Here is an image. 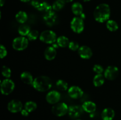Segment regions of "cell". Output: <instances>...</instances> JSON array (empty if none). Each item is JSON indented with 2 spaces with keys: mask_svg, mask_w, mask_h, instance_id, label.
<instances>
[{
  "mask_svg": "<svg viewBox=\"0 0 121 120\" xmlns=\"http://www.w3.org/2000/svg\"><path fill=\"white\" fill-rule=\"evenodd\" d=\"M95 19L98 22L103 23L109 20L111 16V8L107 4H100L95 9L93 12Z\"/></svg>",
  "mask_w": 121,
  "mask_h": 120,
  "instance_id": "cell-1",
  "label": "cell"
},
{
  "mask_svg": "<svg viewBox=\"0 0 121 120\" xmlns=\"http://www.w3.org/2000/svg\"><path fill=\"white\" fill-rule=\"evenodd\" d=\"M32 85L38 91L46 92L52 88V82L49 77L41 75L34 79Z\"/></svg>",
  "mask_w": 121,
  "mask_h": 120,
  "instance_id": "cell-2",
  "label": "cell"
},
{
  "mask_svg": "<svg viewBox=\"0 0 121 120\" xmlns=\"http://www.w3.org/2000/svg\"><path fill=\"white\" fill-rule=\"evenodd\" d=\"M31 5L33 7L44 14L53 10L52 6L47 2L43 0H32Z\"/></svg>",
  "mask_w": 121,
  "mask_h": 120,
  "instance_id": "cell-3",
  "label": "cell"
},
{
  "mask_svg": "<svg viewBox=\"0 0 121 120\" xmlns=\"http://www.w3.org/2000/svg\"><path fill=\"white\" fill-rule=\"evenodd\" d=\"M40 40L46 44H53L57 41L56 34L52 30H45L40 35Z\"/></svg>",
  "mask_w": 121,
  "mask_h": 120,
  "instance_id": "cell-4",
  "label": "cell"
},
{
  "mask_svg": "<svg viewBox=\"0 0 121 120\" xmlns=\"http://www.w3.org/2000/svg\"><path fill=\"white\" fill-rule=\"evenodd\" d=\"M69 107L65 102H59L53 105L52 111L54 115L57 116H63L68 113Z\"/></svg>",
  "mask_w": 121,
  "mask_h": 120,
  "instance_id": "cell-5",
  "label": "cell"
},
{
  "mask_svg": "<svg viewBox=\"0 0 121 120\" xmlns=\"http://www.w3.org/2000/svg\"><path fill=\"white\" fill-rule=\"evenodd\" d=\"M28 45V39L24 36H18L13 40V47L17 51H22L27 48Z\"/></svg>",
  "mask_w": 121,
  "mask_h": 120,
  "instance_id": "cell-6",
  "label": "cell"
},
{
  "mask_svg": "<svg viewBox=\"0 0 121 120\" xmlns=\"http://www.w3.org/2000/svg\"><path fill=\"white\" fill-rule=\"evenodd\" d=\"M15 88V84L9 78H6L1 82V91L3 95H7L10 94Z\"/></svg>",
  "mask_w": 121,
  "mask_h": 120,
  "instance_id": "cell-7",
  "label": "cell"
},
{
  "mask_svg": "<svg viewBox=\"0 0 121 120\" xmlns=\"http://www.w3.org/2000/svg\"><path fill=\"white\" fill-rule=\"evenodd\" d=\"M70 27L74 32L80 34L84 29V21L80 16H75L70 22Z\"/></svg>",
  "mask_w": 121,
  "mask_h": 120,
  "instance_id": "cell-8",
  "label": "cell"
},
{
  "mask_svg": "<svg viewBox=\"0 0 121 120\" xmlns=\"http://www.w3.org/2000/svg\"><path fill=\"white\" fill-rule=\"evenodd\" d=\"M119 75V69L115 66H109L104 71V76L108 80H114Z\"/></svg>",
  "mask_w": 121,
  "mask_h": 120,
  "instance_id": "cell-9",
  "label": "cell"
},
{
  "mask_svg": "<svg viewBox=\"0 0 121 120\" xmlns=\"http://www.w3.org/2000/svg\"><path fill=\"white\" fill-rule=\"evenodd\" d=\"M83 111L82 106L74 105L69 107L68 114L71 118L76 119L82 115Z\"/></svg>",
  "mask_w": 121,
  "mask_h": 120,
  "instance_id": "cell-10",
  "label": "cell"
},
{
  "mask_svg": "<svg viewBox=\"0 0 121 120\" xmlns=\"http://www.w3.org/2000/svg\"><path fill=\"white\" fill-rule=\"evenodd\" d=\"M23 105L22 102L18 100H13L9 101L7 105L8 111L12 113H17L21 112L22 109Z\"/></svg>",
  "mask_w": 121,
  "mask_h": 120,
  "instance_id": "cell-11",
  "label": "cell"
},
{
  "mask_svg": "<svg viewBox=\"0 0 121 120\" xmlns=\"http://www.w3.org/2000/svg\"><path fill=\"white\" fill-rule=\"evenodd\" d=\"M57 20V16L54 11L53 10L46 13L43 16L44 22L46 25L50 27L55 24Z\"/></svg>",
  "mask_w": 121,
  "mask_h": 120,
  "instance_id": "cell-12",
  "label": "cell"
},
{
  "mask_svg": "<svg viewBox=\"0 0 121 120\" xmlns=\"http://www.w3.org/2000/svg\"><path fill=\"white\" fill-rule=\"evenodd\" d=\"M60 98H61V95L60 92L55 90L52 91L47 93L46 98V101L50 104H56L58 103L60 100Z\"/></svg>",
  "mask_w": 121,
  "mask_h": 120,
  "instance_id": "cell-13",
  "label": "cell"
},
{
  "mask_svg": "<svg viewBox=\"0 0 121 120\" xmlns=\"http://www.w3.org/2000/svg\"><path fill=\"white\" fill-rule=\"evenodd\" d=\"M68 94L70 97L73 99H79L83 95L82 89L78 86H72L68 89Z\"/></svg>",
  "mask_w": 121,
  "mask_h": 120,
  "instance_id": "cell-14",
  "label": "cell"
},
{
  "mask_svg": "<svg viewBox=\"0 0 121 120\" xmlns=\"http://www.w3.org/2000/svg\"><path fill=\"white\" fill-rule=\"evenodd\" d=\"M79 55L83 59H89L92 57L93 52L90 47L86 45H82L78 49Z\"/></svg>",
  "mask_w": 121,
  "mask_h": 120,
  "instance_id": "cell-15",
  "label": "cell"
},
{
  "mask_svg": "<svg viewBox=\"0 0 121 120\" xmlns=\"http://www.w3.org/2000/svg\"><path fill=\"white\" fill-rule=\"evenodd\" d=\"M115 111L111 108H106L102 111L101 117L102 120H112L115 117Z\"/></svg>",
  "mask_w": 121,
  "mask_h": 120,
  "instance_id": "cell-16",
  "label": "cell"
},
{
  "mask_svg": "<svg viewBox=\"0 0 121 120\" xmlns=\"http://www.w3.org/2000/svg\"><path fill=\"white\" fill-rule=\"evenodd\" d=\"M82 106L84 111L87 113H90V114H92V113L95 112L96 109V105L92 101H85Z\"/></svg>",
  "mask_w": 121,
  "mask_h": 120,
  "instance_id": "cell-17",
  "label": "cell"
},
{
  "mask_svg": "<svg viewBox=\"0 0 121 120\" xmlns=\"http://www.w3.org/2000/svg\"><path fill=\"white\" fill-rule=\"evenodd\" d=\"M57 55V51L55 48L53 47H48L44 51L45 58L48 61L53 60Z\"/></svg>",
  "mask_w": 121,
  "mask_h": 120,
  "instance_id": "cell-18",
  "label": "cell"
},
{
  "mask_svg": "<svg viewBox=\"0 0 121 120\" xmlns=\"http://www.w3.org/2000/svg\"><path fill=\"white\" fill-rule=\"evenodd\" d=\"M20 78H21V81L26 84H32L34 81L33 75L28 71H24L21 73Z\"/></svg>",
  "mask_w": 121,
  "mask_h": 120,
  "instance_id": "cell-19",
  "label": "cell"
},
{
  "mask_svg": "<svg viewBox=\"0 0 121 120\" xmlns=\"http://www.w3.org/2000/svg\"><path fill=\"white\" fill-rule=\"evenodd\" d=\"M72 11L73 14L77 16H79L83 14V7L82 5L80 3V2H74L72 4Z\"/></svg>",
  "mask_w": 121,
  "mask_h": 120,
  "instance_id": "cell-20",
  "label": "cell"
},
{
  "mask_svg": "<svg viewBox=\"0 0 121 120\" xmlns=\"http://www.w3.org/2000/svg\"><path fill=\"white\" fill-rule=\"evenodd\" d=\"M57 44L58 46L61 48H66L69 47V45L70 41H69L68 38L65 36H60L57 39Z\"/></svg>",
  "mask_w": 121,
  "mask_h": 120,
  "instance_id": "cell-21",
  "label": "cell"
},
{
  "mask_svg": "<svg viewBox=\"0 0 121 120\" xmlns=\"http://www.w3.org/2000/svg\"><path fill=\"white\" fill-rule=\"evenodd\" d=\"M27 19H28V15H27V13L22 11L18 12L15 15V20L18 23L22 24L27 21Z\"/></svg>",
  "mask_w": 121,
  "mask_h": 120,
  "instance_id": "cell-22",
  "label": "cell"
},
{
  "mask_svg": "<svg viewBox=\"0 0 121 120\" xmlns=\"http://www.w3.org/2000/svg\"><path fill=\"white\" fill-rule=\"evenodd\" d=\"M105 76L103 74H96L93 78V85L96 87H100L105 82Z\"/></svg>",
  "mask_w": 121,
  "mask_h": 120,
  "instance_id": "cell-23",
  "label": "cell"
},
{
  "mask_svg": "<svg viewBox=\"0 0 121 120\" xmlns=\"http://www.w3.org/2000/svg\"><path fill=\"white\" fill-rule=\"evenodd\" d=\"M30 31L31 29L30 26L28 25L24 24L21 25L19 27L18 29V33L22 36H27L28 34L30 33Z\"/></svg>",
  "mask_w": 121,
  "mask_h": 120,
  "instance_id": "cell-24",
  "label": "cell"
},
{
  "mask_svg": "<svg viewBox=\"0 0 121 120\" xmlns=\"http://www.w3.org/2000/svg\"><path fill=\"white\" fill-rule=\"evenodd\" d=\"M106 27L111 32H115L117 31L119 28V25L118 23L114 20H108L106 21Z\"/></svg>",
  "mask_w": 121,
  "mask_h": 120,
  "instance_id": "cell-25",
  "label": "cell"
},
{
  "mask_svg": "<svg viewBox=\"0 0 121 120\" xmlns=\"http://www.w3.org/2000/svg\"><path fill=\"white\" fill-rule=\"evenodd\" d=\"M65 2L63 0H56L52 5L53 10L54 11H59L65 7Z\"/></svg>",
  "mask_w": 121,
  "mask_h": 120,
  "instance_id": "cell-26",
  "label": "cell"
},
{
  "mask_svg": "<svg viewBox=\"0 0 121 120\" xmlns=\"http://www.w3.org/2000/svg\"><path fill=\"white\" fill-rule=\"evenodd\" d=\"M37 107V105L34 101H28L24 105V109H26L29 112L34 111L36 109Z\"/></svg>",
  "mask_w": 121,
  "mask_h": 120,
  "instance_id": "cell-27",
  "label": "cell"
},
{
  "mask_svg": "<svg viewBox=\"0 0 121 120\" xmlns=\"http://www.w3.org/2000/svg\"><path fill=\"white\" fill-rule=\"evenodd\" d=\"M56 87L61 91H66L68 89V84L62 80H59L56 82Z\"/></svg>",
  "mask_w": 121,
  "mask_h": 120,
  "instance_id": "cell-28",
  "label": "cell"
},
{
  "mask_svg": "<svg viewBox=\"0 0 121 120\" xmlns=\"http://www.w3.org/2000/svg\"><path fill=\"white\" fill-rule=\"evenodd\" d=\"M39 36V31L35 29H33V30H31L29 34L27 35V38H28V40L30 41H34L36 40Z\"/></svg>",
  "mask_w": 121,
  "mask_h": 120,
  "instance_id": "cell-29",
  "label": "cell"
},
{
  "mask_svg": "<svg viewBox=\"0 0 121 120\" xmlns=\"http://www.w3.org/2000/svg\"><path fill=\"white\" fill-rule=\"evenodd\" d=\"M1 73H2V76H4L6 78H10L11 75V71L9 68H8L7 66H2V71H1Z\"/></svg>",
  "mask_w": 121,
  "mask_h": 120,
  "instance_id": "cell-30",
  "label": "cell"
},
{
  "mask_svg": "<svg viewBox=\"0 0 121 120\" xmlns=\"http://www.w3.org/2000/svg\"><path fill=\"white\" fill-rule=\"evenodd\" d=\"M69 48L70 49H71L73 51H75L78 50L80 48L79 47V45L76 41H70L69 43Z\"/></svg>",
  "mask_w": 121,
  "mask_h": 120,
  "instance_id": "cell-31",
  "label": "cell"
},
{
  "mask_svg": "<svg viewBox=\"0 0 121 120\" xmlns=\"http://www.w3.org/2000/svg\"><path fill=\"white\" fill-rule=\"evenodd\" d=\"M93 71L96 74H102L104 71V69L100 65L96 64L93 66Z\"/></svg>",
  "mask_w": 121,
  "mask_h": 120,
  "instance_id": "cell-32",
  "label": "cell"
},
{
  "mask_svg": "<svg viewBox=\"0 0 121 120\" xmlns=\"http://www.w3.org/2000/svg\"><path fill=\"white\" fill-rule=\"evenodd\" d=\"M7 51L5 47L3 45H1V47H0V56H1V58H4L7 56Z\"/></svg>",
  "mask_w": 121,
  "mask_h": 120,
  "instance_id": "cell-33",
  "label": "cell"
},
{
  "mask_svg": "<svg viewBox=\"0 0 121 120\" xmlns=\"http://www.w3.org/2000/svg\"><path fill=\"white\" fill-rule=\"evenodd\" d=\"M21 115H22V116H27L28 115H29V112L27 111V110H26V109H22V111H21Z\"/></svg>",
  "mask_w": 121,
  "mask_h": 120,
  "instance_id": "cell-34",
  "label": "cell"
},
{
  "mask_svg": "<svg viewBox=\"0 0 121 120\" xmlns=\"http://www.w3.org/2000/svg\"><path fill=\"white\" fill-rule=\"evenodd\" d=\"M5 0H0V5H1V7H2L5 4Z\"/></svg>",
  "mask_w": 121,
  "mask_h": 120,
  "instance_id": "cell-35",
  "label": "cell"
},
{
  "mask_svg": "<svg viewBox=\"0 0 121 120\" xmlns=\"http://www.w3.org/2000/svg\"><path fill=\"white\" fill-rule=\"evenodd\" d=\"M63 1L65 3H69V2H72L73 0H63Z\"/></svg>",
  "mask_w": 121,
  "mask_h": 120,
  "instance_id": "cell-36",
  "label": "cell"
},
{
  "mask_svg": "<svg viewBox=\"0 0 121 120\" xmlns=\"http://www.w3.org/2000/svg\"><path fill=\"white\" fill-rule=\"evenodd\" d=\"M20 1L22 2H29V1H30L31 0H20Z\"/></svg>",
  "mask_w": 121,
  "mask_h": 120,
  "instance_id": "cell-37",
  "label": "cell"
},
{
  "mask_svg": "<svg viewBox=\"0 0 121 120\" xmlns=\"http://www.w3.org/2000/svg\"><path fill=\"white\" fill-rule=\"evenodd\" d=\"M81 1H83V2H89V1H91V0H81Z\"/></svg>",
  "mask_w": 121,
  "mask_h": 120,
  "instance_id": "cell-38",
  "label": "cell"
},
{
  "mask_svg": "<svg viewBox=\"0 0 121 120\" xmlns=\"http://www.w3.org/2000/svg\"><path fill=\"white\" fill-rule=\"evenodd\" d=\"M79 120V119H77V120Z\"/></svg>",
  "mask_w": 121,
  "mask_h": 120,
  "instance_id": "cell-39",
  "label": "cell"
}]
</instances>
